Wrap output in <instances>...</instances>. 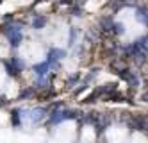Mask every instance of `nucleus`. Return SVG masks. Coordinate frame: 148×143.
Returning <instances> with one entry per match:
<instances>
[]
</instances>
